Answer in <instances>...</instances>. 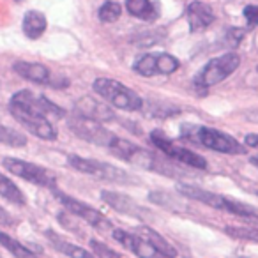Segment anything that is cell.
I'll return each instance as SVG.
<instances>
[{"label": "cell", "mask_w": 258, "mask_h": 258, "mask_svg": "<svg viewBox=\"0 0 258 258\" xmlns=\"http://www.w3.org/2000/svg\"><path fill=\"white\" fill-rule=\"evenodd\" d=\"M108 149H110L117 158H120L122 161H127L135 166L149 170V172L163 173V175H168V177L186 175L182 170L173 166L166 158H161V156L154 154V152L147 151V149H142V147H138V145L131 144V142L122 140V138H118V137L113 138V142H111Z\"/></svg>", "instance_id": "1"}, {"label": "cell", "mask_w": 258, "mask_h": 258, "mask_svg": "<svg viewBox=\"0 0 258 258\" xmlns=\"http://www.w3.org/2000/svg\"><path fill=\"white\" fill-rule=\"evenodd\" d=\"M182 138H187L191 142H197L202 147L211 149L214 152L221 154H244L246 147L235 140L230 135L223 133L219 129L209 127V125H182Z\"/></svg>", "instance_id": "2"}, {"label": "cell", "mask_w": 258, "mask_h": 258, "mask_svg": "<svg viewBox=\"0 0 258 258\" xmlns=\"http://www.w3.org/2000/svg\"><path fill=\"white\" fill-rule=\"evenodd\" d=\"M179 191L184 195V197L189 198V200L202 202V204L209 205V207H212V209H219V211L230 212V214L239 216V218L258 219L256 209H253L251 205L242 204V202L235 200V198L212 193V191L202 189V187H198V186H189V184H180Z\"/></svg>", "instance_id": "3"}, {"label": "cell", "mask_w": 258, "mask_h": 258, "mask_svg": "<svg viewBox=\"0 0 258 258\" xmlns=\"http://www.w3.org/2000/svg\"><path fill=\"white\" fill-rule=\"evenodd\" d=\"M94 92L103 97L108 104L125 111H138L144 108V99L135 90L125 87L124 83L111 78H97L92 85Z\"/></svg>", "instance_id": "4"}, {"label": "cell", "mask_w": 258, "mask_h": 258, "mask_svg": "<svg viewBox=\"0 0 258 258\" xmlns=\"http://www.w3.org/2000/svg\"><path fill=\"white\" fill-rule=\"evenodd\" d=\"M68 163L80 173L85 175L96 177L101 180H108V182H117V184H137L140 182V179L131 173H127L125 170L117 168V166L110 165V163L97 161V159H89L82 158V156H69Z\"/></svg>", "instance_id": "5"}, {"label": "cell", "mask_w": 258, "mask_h": 258, "mask_svg": "<svg viewBox=\"0 0 258 258\" xmlns=\"http://www.w3.org/2000/svg\"><path fill=\"white\" fill-rule=\"evenodd\" d=\"M239 66H240V57L237 53H233V51H228L225 55L211 58L198 71V75L195 76V87L202 90L211 89V87L221 83L223 80H226L228 76H232L239 69Z\"/></svg>", "instance_id": "6"}, {"label": "cell", "mask_w": 258, "mask_h": 258, "mask_svg": "<svg viewBox=\"0 0 258 258\" xmlns=\"http://www.w3.org/2000/svg\"><path fill=\"white\" fill-rule=\"evenodd\" d=\"M2 165H4V168L8 170V172H11L13 175L20 177V179H23V180H29V182L36 184V186L51 187V189H55V186H57V177H55V173L41 165H34V163L23 161V159H18V158H4Z\"/></svg>", "instance_id": "7"}, {"label": "cell", "mask_w": 258, "mask_h": 258, "mask_svg": "<svg viewBox=\"0 0 258 258\" xmlns=\"http://www.w3.org/2000/svg\"><path fill=\"white\" fill-rule=\"evenodd\" d=\"M9 110H11L13 117H15L29 133H32L34 137L41 138V140H55V138H57V129L53 127V124H51L48 117L30 110V108L22 106V104H18V103H13V101H9Z\"/></svg>", "instance_id": "8"}, {"label": "cell", "mask_w": 258, "mask_h": 258, "mask_svg": "<svg viewBox=\"0 0 258 258\" xmlns=\"http://www.w3.org/2000/svg\"><path fill=\"white\" fill-rule=\"evenodd\" d=\"M151 142L166 156V158L173 159V161L182 163V165H187V166H193V168H197V170L207 168V161H205L200 154H197V152L189 151V149H186V147L177 145L175 142H172L165 133H163L161 129L152 131Z\"/></svg>", "instance_id": "9"}, {"label": "cell", "mask_w": 258, "mask_h": 258, "mask_svg": "<svg viewBox=\"0 0 258 258\" xmlns=\"http://www.w3.org/2000/svg\"><path fill=\"white\" fill-rule=\"evenodd\" d=\"M68 124H69V129H71L76 137L94 145L110 147V144L115 138V135L110 133L108 129H104L99 120H94V118L83 117V115H78V113L69 117Z\"/></svg>", "instance_id": "10"}, {"label": "cell", "mask_w": 258, "mask_h": 258, "mask_svg": "<svg viewBox=\"0 0 258 258\" xmlns=\"http://www.w3.org/2000/svg\"><path fill=\"white\" fill-rule=\"evenodd\" d=\"M53 193H55V197L58 198V202L66 207V211L71 212L75 218L83 219V221L89 223L94 228H97L99 232H110V230L113 228L110 219L104 214H101L97 209L90 207V205L83 204L82 200H76V198L69 197V195H66V193H60V191H57V189H53Z\"/></svg>", "instance_id": "11"}, {"label": "cell", "mask_w": 258, "mask_h": 258, "mask_svg": "<svg viewBox=\"0 0 258 258\" xmlns=\"http://www.w3.org/2000/svg\"><path fill=\"white\" fill-rule=\"evenodd\" d=\"M179 68V58L170 53H145L142 57H138L133 64V71L142 76L172 75Z\"/></svg>", "instance_id": "12"}, {"label": "cell", "mask_w": 258, "mask_h": 258, "mask_svg": "<svg viewBox=\"0 0 258 258\" xmlns=\"http://www.w3.org/2000/svg\"><path fill=\"white\" fill-rule=\"evenodd\" d=\"M111 235H113V239L118 240L125 249L137 254L138 258H168V256H165L158 247L152 246L147 239H144V237L137 235V233H133V232H125V230L117 228L111 232Z\"/></svg>", "instance_id": "13"}, {"label": "cell", "mask_w": 258, "mask_h": 258, "mask_svg": "<svg viewBox=\"0 0 258 258\" xmlns=\"http://www.w3.org/2000/svg\"><path fill=\"white\" fill-rule=\"evenodd\" d=\"M101 198L106 205H110L113 211L120 212L124 216H131V218H145L149 214L142 205H138L131 197L124 193H117V191H103Z\"/></svg>", "instance_id": "14"}, {"label": "cell", "mask_w": 258, "mask_h": 258, "mask_svg": "<svg viewBox=\"0 0 258 258\" xmlns=\"http://www.w3.org/2000/svg\"><path fill=\"white\" fill-rule=\"evenodd\" d=\"M13 69L18 76L29 80L37 85H53V76L51 71L43 64L37 62H27V60H16L13 64Z\"/></svg>", "instance_id": "15"}, {"label": "cell", "mask_w": 258, "mask_h": 258, "mask_svg": "<svg viewBox=\"0 0 258 258\" xmlns=\"http://www.w3.org/2000/svg\"><path fill=\"white\" fill-rule=\"evenodd\" d=\"M187 23H189V30L191 32H200V30L211 27L216 22V15L212 11V8L205 2H191L187 6Z\"/></svg>", "instance_id": "16"}, {"label": "cell", "mask_w": 258, "mask_h": 258, "mask_svg": "<svg viewBox=\"0 0 258 258\" xmlns=\"http://www.w3.org/2000/svg\"><path fill=\"white\" fill-rule=\"evenodd\" d=\"M125 9L131 16L144 22H156L161 15L158 0H125Z\"/></svg>", "instance_id": "17"}, {"label": "cell", "mask_w": 258, "mask_h": 258, "mask_svg": "<svg viewBox=\"0 0 258 258\" xmlns=\"http://www.w3.org/2000/svg\"><path fill=\"white\" fill-rule=\"evenodd\" d=\"M76 113L83 115V117L94 118V120H111L113 118V111L106 106L104 103L96 99H89V97H83L76 104Z\"/></svg>", "instance_id": "18"}, {"label": "cell", "mask_w": 258, "mask_h": 258, "mask_svg": "<svg viewBox=\"0 0 258 258\" xmlns=\"http://www.w3.org/2000/svg\"><path fill=\"white\" fill-rule=\"evenodd\" d=\"M46 237H48V240H50L51 246H53L58 253L66 254V256H69V258H94V254L90 253V251H87V249H83V247L76 246V244L69 242V240L62 239L60 235H57V233L51 232V230H48L46 232Z\"/></svg>", "instance_id": "19"}, {"label": "cell", "mask_w": 258, "mask_h": 258, "mask_svg": "<svg viewBox=\"0 0 258 258\" xmlns=\"http://www.w3.org/2000/svg\"><path fill=\"white\" fill-rule=\"evenodd\" d=\"M23 34L29 39H39L44 32H46V16L41 11H27L23 16Z\"/></svg>", "instance_id": "20"}, {"label": "cell", "mask_w": 258, "mask_h": 258, "mask_svg": "<svg viewBox=\"0 0 258 258\" xmlns=\"http://www.w3.org/2000/svg\"><path fill=\"white\" fill-rule=\"evenodd\" d=\"M137 235L144 237V239H147L149 242L152 244V246H156L159 251H161L165 256L168 258H177V249L172 246V244L168 242V240L165 239V237L161 235V233H158L154 228H151V226H138V228H135V232Z\"/></svg>", "instance_id": "21"}, {"label": "cell", "mask_w": 258, "mask_h": 258, "mask_svg": "<svg viewBox=\"0 0 258 258\" xmlns=\"http://www.w3.org/2000/svg\"><path fill=\"white\" fill-rule=\"evenodd\" d=\"M0 195H2L6 200L13 202V204H16V205H25V202H27L22 189H20L9 177H6L4 173H0Z\"/></svg>", "instance_id": "22"}, {"label": "cell", "mask_w": 258, "mask_h": 258, "mask_svg": "<svg viewBox=\"0 0 258 258\" xmlns=\"http://www.w3.org/2000/svg\"><path fill=\"white\" fill-rule=\"evenodd\" d=\"M0 244H2L9 253L15 254L16 258H36V254H34L29 247L23 246L20 240L13 239V237L8 235L6 232H0Z\"/></svg>", "instance_id": "23"}, {"label": "cell", "mask_w": 258, "mask_h": 258, "mask_svg": "<svg viewBox=\"0 0 258 258\" xmlns=\"http://www.w3.org/2000/svg\"><path fill=\"white\" fill-rule=\"evenodd\" d=\"M0 144L9 145V147H25L27 137L16 129H11L8 125L0 124Z\"/></svg>", "instance_id": "24"}, {"label": "cell", "mask_w": 258, "mask_h": 258, "mask_svg": "<svg viewBox=\"0 0 258 258\" xmlns=\"http://www.w3.org/2000/svg\"><path fill=\"white\" fill-rule=\"evenodd\" d=\"M225 232L228 233L230 237H233V239L258 244V228L256 226H225Z\"/></svg>", "instance_id": "25"}, {"label": "cell", "mask_w": 258, "mask_h": 258, "mask_svg": "<svg viewBox=\"0 0 258 258\" xmlns=\"http://www.w3.org/2000/svg\"><path fill=\"white\" fill-rule=\"evenodd\" d=\"M97 16L103 23H115L122 16V6L115 0H108L99 8Z\"/></svg>", "instance_id": "26"}, {"label": "cell", "mask_w": 258, "mask_h": 258, "mask_svg": "<svg viewBox=\"0 0 258 258\" xmlns=\"http://www.w3.org/2000/svg\"><path fill=\"white\" fill-rule=\"evenodd\" d=\"M161 37H163V34L156 32V30H149V32H140L131 41L135 43V46L145 48V46H154V44H158Z\"/></svg>", "instance_id": "27"}, {"label": "cell", "mask_w": 258, "mask_h": 258, "mask_svg": "<svg viewBox=\"0 0 258 258\" xmlns=\"http://www.w3.org/2000/svg\"><path fill=\"white\" fill-rule=\"evenodd\" d=\"M90 247L94 251V256H99V258H120V254L115 253L111 247H108L104 242H99L96 239H90Z\"/></svg>", "instance_id": "28"}, {"label": "cell", "mask_w": 258, "mask_h": 258, "mask_svg": "<svg viewBox=\"0 0 258 258\" xmlns=\"http://www.w3.org/2000/svg\"><path fill=\"white\" fill-rule=\"evenodd\" d=\"M244 36H246V29H239V27L228 29V32H226V43H228L230 46H237V44L242 41Z\"/></svg>", "instance_id": "29"}, {"label": "cell", "mask_w": 258, "mask_h": 258, "mask_svg": "<svg viewBox=\"0 0 258 258\" xmlns=\"http://www.w3.org/2000/svg\"><path fill=\"white\" fill-rule=\"evenodd\" d=\"M242 15H244V18H246V23L249 29L258 25V6H246Z\"/></svg>", "instance_id": "30"}, {"label": "cell", "mask_w": 258, "mask_h": 258, "mask_svg": "<svg viewBox=\"0 0 258 258\" xmlns=\"http://www.w3.org/2000/svg\"><path fill=\"white\" fill-rule=\"evenodd\" d=\"M244 144L251 149H258V135H247V137L244 138Z\"/></svg>", "instance_id": "31"}, {"label": "cell", "mask_w": 258, "mask_h": 258, "mask_svg": "<svg viewBox=\"0 0 258 258\" xmlns=\"http://www.w3.org/2000/svg\"><path fill=\"white\" fill-rule=\"evenodd\" d=\"M0 223H11V218L4 207H0Z\"/></svg>", "instance_id": "32"}, {"label": "cell", "mask_w": 258, "mask_h": 258, "mask_svg": "<svg viewBox=\"0 0 258 258\" xmlns=\"http://www.w3.org/2000/svg\"><path fill=\"white\" fill-rule=\"evenodd\" d=\"M249 161H251V165L256 166V168H258V156H253V158H251Z\"/></svg>", "instance_id": "33"}, {"label": "cell", "mask_w": 258, "mask_h": 258, "mask_svg": "<svg viewBox=\"0 0 258 258\" xmlns=\"http://www.w3.org/2000/svg\"><path fill=\"white\" fill-rule=\"evenodd\" d=\"M15 2H18V4H20V2H22V0H15Z\"/></svg>", "instance_id": "34"}, {"label": "cell", "mask_w": 258, "mask_h": 258, "mask_svg": "<svg viewBox=\"0 0 258 258\" xmlns=\"http://www.w3.org/2000/svg\"><path fill=\"white\" fill-rule=\"evenodd\" d=\"M242 258H246V256H242Z\"/></svg>", "instance_id": "35"}]
</instances>
